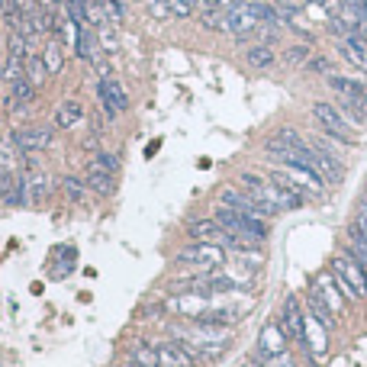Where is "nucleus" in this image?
<instances>
[{"label":"nucleus","mask_w":367,"mask_h":367,"mask_svg":"<svg viewBox=\"0 0 367 367\" xmlns=\"http://www.w3.org/2000/svg\"><path fill=\"white\" fill-rule=\"evenodd\" d=\"M312 120L319 122V129L326 132V135H332L335 142H345V145H358V135H355V129H351V120L345 113H341L339 106L332 104H312Z\"/></svg>","instance_id":"obj_1"},{"label":"nucleus","mask_w":367,"mask_h":367,"mask_svg":"<svg viewBox=\"0 0 367 367\" xmlns=\"http://www.w3.org/2000/svg\"><path fill=\"white\" fill-rule=\"evenodd\" d=\"M332 274H335V281L339 283H348L351 293L364 300L367 297V267L358 261V254L345 248V252L335 254V261H332Z\"/></svg>","instance_id":"obj_2"},{"label":"nucleus","mask_w":367,"mask_h":367,"mask_svg":"<svg viewBox=\"0 0 367 367\" xmlns=\"http://www.w3.org/2000/svg\"><path fill=\"white\" fill-rule=\"evenodd\" d=\"M178 261L180 264H194L200 271H216L219 264L226 261V248L216 242H190L187 248L178 252Z\"/></svg>","instance_id":"obj_3"},{"label":"nucleus","mask_w":367,"mask_h":367,"mask_svg":"<svg viewBox=\"0 0 367 367\" xmlns=\"http://www.w3.org/2000/svg\"><path fill=\"white\" fill-rule=\"evenodd\" d=\"M10 139H13V145L19 149V155H39V151L52 149L55 135H52L48 126H26V129H17Z\"/></svg>","instance_id":"obj_4"},{"label":"nucleus","mask_w":367,"mask_h":367,"mask_svg":"<svg viewBox=\"0 0 367 367\" xmlns=\"http://www.w3.org/2000/svg\"><path fill=\"white\" fill-rule=\"evenodd\" d=\"M97 100H100V106L106 110L110 120L129 110V94H126V87H122L120 81H113V77H104V81L97 84Z\"/></svg>","instance_id":"obj_5"},{"label":"nucleus","mask_w":367,"mask_h":367,"mask_svg":"<svg viewBox=\"0 0 367 367\" xmlns=\"http://www.w3.org/2000/svg\"><path fill=\"white\" fill-rule=\"evenodd\" d=\"M23 187H26V200L32 207H42L48 200V190H52V174H48L42 164L39 168H26L23 171Z\"/></svg>","instance_id":"obj_6"},{"label":"nucleus","mask_w":367,"mask_h":367,"mask_svg":"<svg viewBox=\"0 0 367 367\" xmlns=\"http://www.w3.org/2000/svg\"><path fill=\"white\" fill-rule=\"evenodd\" d=\"M281 355H287V332L281 329V322H267L258 339V358L277 361Z\"/></svg>","instance_id":"obj_7"},{"label":"nucleus","mask_w":367,"mask_h":367,"mask_svg":"<svg viewBox=\"0 0 367 367\" xmlns=\"http://www.w3.org/2000/svg\"><path fill=\"white\" fill-rule=\"evenodd\" d=\"M258 26H261V19H258L252 3H232L229 7V32H236L242 39V36H252Z\"/></svg>","instance_id":"obj_8"},{"label":"nucleus","mask_w":367,"mask_h":367,"mask_svg":"<svg viewBox=\"0 0 367 367\" xmlns=\"http://www.w3.org/2000/svg\"><path fill=\"white\" fill-rule=\"evenodd\" d=\"M283 329L297 345H306V316H303L297 297H287V303H283Z\"/></svg>","instance_id":"obj_9"},{"label":"nucleus","mask_w":367,"mask_h":367,"mask_svg":"<svg viewBox=\"0 0 367 367\" xmlns=\"http://www.w3.org/2000/svg\"><path fill=\"white\" fill-rule=\"evenodd\" d=\"M312 293L319 297L326 306H329L335 316H339L341 310H345V297H341L339 283H335V274H322V277H316V283H312Z\"/></svg>","instance_id":"obj_10"},{"label":"nucleus","mask_w":367,"mask_h":367,"mask_svg":"<svg viewBox=\"0 0 367 367\" xmlns=\"http://www.w3.org/2000/svg\"><path fill=\"white\" fill-rule=\"evenodd\" d=\"M187 236L194 242H216V245H226L229 232L219 226L216 219H190L187 223Z\"/></svg>","instance_id":"obj_11"},{"label":"nucleus","mask_w":367,"mask_h":367,"mask_svg":"<svg viewBox=\"0 0 367 367\" xmlns=\"http://www.w3.org/2000/svg\"><path fill=\"white\" fill-rule=\"evenodd\" d=\"M155 351H158V367H194L197 364L184 351L180 341H161V345H155Z\"/></svg>","instance_id":"obj_12"},{"label":"nucleus","mask_w":367,"mask_h":367,"mask_svg":"<svg viewBox=\"0 0 367 367\" xmlns=\"http://www.w3.org/2000/svg\"><path fill=\"white\" fill-rule=\"evenodd\" d=\"M84 184L87 190H94V194H104V197H110L116 187V174H110V171H104L97 161H91L84 171Z\"/></svg>","instance_id":"obj_13"},{"label":"nucleus","mask_w":367,"mask_h":367,"mask_svg":"<svg viewBox=\"0 0 367 367\" xmlns=\"http://www.w3.org/2000/svg\"><path fill=\"white\" fill-rule=\"evenodd\" d=\"M32 97H36V84L29 81V77H19L17 84H10V94H7V110L10 113H19L23 106L32 104Z\"/></svg>","instance_id":"obj_14"},{"label":"nucleus","mask_w":367,"mask_h":367,"mask_svg":"<svg viewBox=\"0 0 367 367\" xmlns=\"http://www.w3.org/2000/svg\"><path fill=\"white\" fill-rule=\"evenodd\" d=\"M81 120H84V106L77 104V100H65L55 110V129H75Z\"/></svg>","instance_id":"obj_15"},{"label":"nucleus","mask_w":367,"mask_h":367,"mask_svg":"<svg viewBox=\"0 0 367 367\" xmlns=\"http://www.w3.org/2000/svg\"><path fill=\"white\" fill-rule=\"evenodd\" d=\"M39 55H42V62H46L48 75H58V71L65 68V48H62V42H58V39H48Z\"/></svg>","instance_id":"obj_16"},{"label":"nucleus","mask_w":367,"mask_h":367,"mask_svg":"<svg viewBox=\"0 0 367 367\" xmlns=\"http://www.w3.org/2000/svg\"><path fill=\"white\" fill-rule=\"evenodd\" d=\"M329 87L339 97H367V84H361V81H351V77L332 75L329 77Z\"/></svg>","instance_id":"obj_17"},{"label":"nucleus","mask_w":367,"mask_h":367,"mask_svg":"<svg viewBox=\"0 0 367 367\" xmlns=\"http://www.w3.org/2000/svg\"><path fill=\"white\" fill-rule=\"evenodd\" d=\"M245 62H248V68H258V71H264V68H271L274 62H277V55H274L271 46H252L248 52H245Z\"/></svg>","instance_id":"obj_18"},{"label":"nucleus","mask_w":367,"mask_h":367,"mask_svg":"<svg viewBox=\"0 0 367 367\" xmlns=\"http://www.w3.org/2000/svg\"><path fill=\"white\" fill-rule=\"evenodd\" d=\"M26 77L36 84V91L46 84L48 77H52V75H48V68H46V62H42V55H29L26 58Z\"/></svg>","instance_id":"obj_19"},{"label":"nucleus","mask_w":367,"mask_h":367,"mask_svg":"<svg viewBox=\"0 0 367 367\" xmlns=\"http://www.w3.org/2000/svg\"><path fill=\"white\" fill-rule=\"evenodd\" d=\"M19 158V149L13 145V139H0V168L13 171V164H17Z\"/></svg>","instance_id":"obj_20"},{"label":"nucleus","mask_w":367,"mask_h":367,"mask_svg":"<svg viewBox=\"0 0 367 367\" xmlns=\"http://www.w3.org/2000/svg\"><path fill=\"white\" fill-rule=\"evenodd\" d=\"M62 187H65V194L75 200V203H81V200H84V194H87V184L81 178H75V174H68V178L62 180Z\"/></svg>","instance_id":"obj_21"},{"label":"nucleus","mask_w":367,"mask_h":367,"mask_svg":"<svg viewBox=\"0 0 367 367\" xmlns=\"http://www.w3.org/2000/svg\"><path fill=\"white\" fill-rule=\"evenodd\" d=\"M341 7L348 10V13H351L355 19H358L361 26L367 23V0H341Z\"/></svg>","instance_id":"obj_22"},{"label":"nucleus","mask_w":367,"mask_h":367,"mask_svg":"<svg viewBox=\"0 0 367 367\" xmlns=\"http://www.w3.org/2000/svg\"><path fill=\"white\" fill-rule=\"evenodd\" d=\"M194 7H197V3H190V0H168L171 17H178V19H187V17H194Z\"/></svg>","instance_id":"obj_23"},{"label":"nucleus","mask_w":367,"mask_h":367,"mask_svg":"<svg viewBox=\"0 0 367 367\" xmlns=\"http://www.w3.org/2000/svg\"><path fill=\"white\" fill-rule=\"evenodd\" d=\"M283 58H287V65H293V68H297V65H306V58H310V48H306V46H293V48H287V55H283Z\"/></svg>","instance_id":"obj_24"},{"label":"nucleus","mask_w":367,"mask_h":367,"mask_svg":"<svg viewBox=\"0 0 367 367\" xmlns=\"http://www.w3.org/2000/svg\"><path fill=\"white\" fill-rule=\"evenodd\" d=\"M17 187V178H13V171L0 168V200H7V194Z\"/></svg>","instance_id":"obj_25"},{"label":"nucleus","mask_w":367,"mask_h":367,"mask_svg":"<svg viewBox=\"0 0 367 367\" xmlns=\"http://www.w3.org/2000/svg\"><path fill=\"white\" fill-rule=\"evenodd\" d=\"M94 161H97V164H100L104 171H110V174H116V171H120V161H116V155H106V151H100Z\"/></svg>","instance_id":"obj_26"},{"label":"nucleus","mask_w":367,"mask_h":367,"mask_svg":"<svg viewBox=\"0 0 367 367\" xmlns=\"http://www.w3.org/2000/svg\"><path fill=\"white\" fill-rule=\"evenodd\" d=\"M306 68H310V71H316V75H329L332 71V62L329 58H312V62H306Z\"/></svg>","instance_id":"obj_27"},{"label":"nucleus","mask_w":367,"mask_h":367,"mask_svg":"<svg viewBox=\"0 0 367 367\" xmlns=\"http://www.w3.org/2000/svg\"><path fill=\"white\" fill-rule=\"evenodd\" d=\"M149 13H155L158 19H168V17H171L168 0H149Z\"/></svg>","instance_id":"obj_28"},{"label":"nucleus","mask_w":367,"mask_h":367,"mask_svg":"<svg viewBox=\"0 0 367 367\" xmlns=\"http://www.w3.org/2000/svg\"><path fill=\"white\" fill-rule=\"evenodd\" d=\"M274 3H277V7H290L293 0H274Z\"/></svg>","instance_id":"obj_29"},{"label":"nucleus","mask_w":367,"mask_h":367,"mask_svg":"<svg viewBox=\"0 0 367 367\" xmlns=\"http://www.w3.org/2000/svg\"><path fill=\"white\" fill-rule=\"evenodd\" d=\"M122 367H142V364H139V361H132V358H129V361H126V364H122Z\"/></svg>","instance_id":"obj_30"},{"label":"nucleus","mask_w":367,"mask_h":367,"mask_svg":"<svg viewBox=\"0 0 367 367\" xmlns=\"http://www.w3.org/2000/svg\"><path fill=\"white\" fill-rule=\"evenodd\" d=\"M223 3H226V7H232V0H223Z\"/></svg>","instance_id":"obj_31"}]
</instances>
